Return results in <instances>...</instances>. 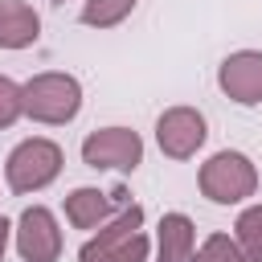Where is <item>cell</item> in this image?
Masks as SVG:
<instances>
[{"label":"cell","mask_w":262,"mask_h":262,"mask_svg":"<svg viewBox=\"0 0 262 262\" xmlns=\"http://www.w3.org/2000/svg\"><path fill=\"white\" fill-rule=\"evenodd\" d=\"M82 106V86L74 74H37L25 82V115L33 123H45V127H61L78 115Z\"/></svg>","instance_id":"obj_1"},{"label":"cell","mask_w":262,"mask_h":262,"mask_svg":"<svg viewBox=\"0 0 262 262\" xmlns=\"http://www.w3.org/2000/svg\"><path fill=\"white\" fill-rule=\"evenodd\" d=\"M196 184L213 205H242L246 196L258 192V168L242 151H217L201 164Z\"/></svg>","instance_id":"obj_2"},{"label":"cell","mask_w":262,"mask_h":262,"mask_svg":"<svg viewBox=\"0 0 262 262\" xmlns=\"http://www.w3.org/2000/svg\"><path fill=\"white\" fill-rule=\"evenodd\" d=\"M61 172V147L53 139H25L12 147L4 164V180L12 192H41Z\"/></svg>","instance_id":"obj_3"},{"label":"cell","mask_w":262,"mask_h":262,"mask_svg":"<svg viewBox=\"0 0 262 262\" xmlns=\"http://www.w3.org/2000/svg\"><path fill=\"white\" fill-rule=\"evenodd\" d=\"M82 164L86 168H115L135 172L143 164V139L131 127H102L82 139Z\"/></svg>","instance_id":"obj_4"},{"label":"cell","mask_w":262,"mask_h":262,"mask_svg":"<svg viewBox=\"0 0 262 262\" xmlns=\"http://www.w3.org/2000/svg\"><path fill=\"white\" fill-rule=\"evenodd\" d=\"M205 115L201 111H192V106H172V111H164L160 119H156V143H160V151L164 156H172V160H188V156H196V147L205 143Z\"/></svg>","instance_id":"obj_5"},{"label":"cell","mask_w":262,"mask_h":262,"mask_svg":"<svg viewBox=\"0 0 262 262\" xmlns=\"http://www.w3.org/2000/svg\"><path fill=\"white\" fill-rule=\"evenodd\" d=\"M16 254L25 262H57L61 254V229L45 205H29L16 221Z\"/></svg>","instance_id":"obj_6"},{"label":"cell","mask_w":262,"mask_h":262,"mask_svg":"<svg viewBox=\"0 0 262 262\" xmlns=\"http://www.w3.org/2000/svg\"><path fill=\"white\" fill-rule=\"evenodd\" d=\"M217 86L225 90V98H233L242 106H258L262 102V53L258 49L229 53L217 70Z\"/></svg>","instance_id":"obj_7"},{"label":"cell","mask_w":262,"mask_h":262,"mask_svg":"<svg viewBox=\"0 0 262 262\" xmlns=\"http://www.w3.org/2000/svg\"><path fill=\"white\" fill-rule=\"evenodd\" d=\"M131 205V196H127V188L119 184V188H111V192H98V188H74L70 196H66V221L74 225V229H102L119 209H127Z\"/></svg>","instance_id":"obj_8"},{"label":"cell","mask_w":262,"mask_h":262,"mask_svg":"<svg viewBox=\"0 0 262 262\" xmlns=\"http://www.w3.org/2000/svg\"><path fill=\"white\" fill-rule=\"evenodd\" d=\"M41 37V16L25 0H0V49H29Z\"/></svg>","instance_id":"obj_9"},{"label":"cell","mask_w":262,"mask_h":262,"mask_svg":"<svg viewBox=\"0 0 262 262\" xmlns=\"http://www.w3.org/2000/svg\"><path fill=\"white\" fill-rule=\"evenodd\" d=\"M192 237H196V229L184 213H164L160 237H156V262H196Z\"/></svg>","instance_id":"obj_10"},{"label":"cell","mask_w":262,"mask_h":262,"mask_svg":"<svg viewBox=\"0 0 262 262\" xmlns=\"http://www.w3.org/2000/svg\"><path fill=\"white\" fill-rule=\"evenodd\" d=\"M139 229H143V209H139V205H127V209H119V213H115V217H111V221H106V225H102V229H98L82 250H86V254L111 250V246H119V242L135 237Z\"/></svg>","instance_id":"obj_11"},{"label":"cell","mask_w":262,"mask_h":262,"mask_svg":"<svg viewBox=\"0 0 262 262\" xmlns=\"http://www.w3.org/2000/svg\"><path fill=\"white\" fill-rule=\"evenodd\" d=\"M135 8V0H86L82 4V25L90 29H115L119 20H127Z\"/></svg>","instance_id":"obj_12"},{"label":"cell","mask_w":262,"mask_h":262,"mask_svg":"<svg viewBox=\"0 0 262 262\" xmlns=\"http://www.w3.org/2000/svg\"><path fill=\"white\" fill-rule=\"evenodd\" d=\"M147 233L139 229L135 237H127V242H119V246H111V250H98V254H86V250H78V262H147Z\"/></svg>","instance_id":"obj_13"},{"label":"cell","mask_w":262,"mask_h":262,"mask_svg":"<svg viewBox=\"0 0 262 262\" xmlns=\"http://www.w3.org/2000/svg\"><path fill=\"white\" fill-rule=\"evenodd\" d=\"M233 242L242 246V254L262 250V205L242 209V217H237V225H233Z\"/></svg>","instance_id":"obj_14"},{"label":"cell","mask_w":262,"mask_h":262,"mask_svg":"<svg viewBox=\"0 0 262 262\" xmlns=\"http://www.w3.org/2000/svg\"><path fill=\"white\" fill-rule=\"evenodd\" d=\"M242 258H246L242 246L233 237H225V233H209L205 246L196 250V262H242Z\"/></svg>","instance_id":"obj_15"},{"label":"cell","mask_w":262,"mask_h":262,"mask_svg":"<svg viewBox=\"0 0 262 262\" xmlns=\"http://www.w3.org/2000/svg\"><path fill=\"white\" fill-rule=\"evenodd\" d=\"M20 115H25V86H16L12 78L0 74V131L12 127Z\"/></svg>","instance_id":"obj_16"},{"label":"cell","mask_w":262,"mask_h":262,"mask_svg":"<svg viewBox=\"0 0 262 262\" xmlns=\"http://www.w3.org/2000/svg\"><path fill=\"white\" fill-rule=\"evenodd\" d=\"M8 233H12V225L0 217V262H4V250H8Z\"/></svg>","instance_id":"obj_17"},{"label":"cell","mask_w":262,"mask_h":262,"mask_svg":"<svg viewBox=\"0 0 262 262\" xmlns=\"http://www.w3.org/2000/svg\"><path fill=\"white\" fill-rule=\"evenodd\" d=\"M242 262H262V250H254V254H246Z\"/></svg>","instance_id":"obj_18"},{"label":"cell","mask_w":262,"mask_h":262,"mask_svg":"<svg viewBox=\"0 0 262 262\" xmlns=\"http://www.w3.org/2000/svg\"><path fill=\"white\" fill-rule=\"evenodd\" d=\"M53 4H66V0H53Z\"/></svg>","instance_id":"obj_19"}]
</instances>
